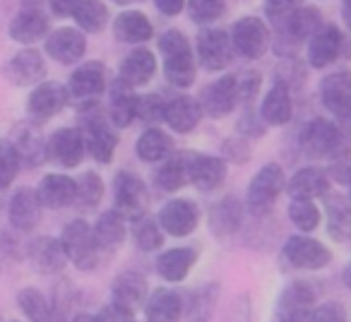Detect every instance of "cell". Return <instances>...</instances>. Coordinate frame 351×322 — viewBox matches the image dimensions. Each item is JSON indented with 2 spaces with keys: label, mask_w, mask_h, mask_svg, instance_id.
<instances>
[{
  "label": "cell",
  "mask_w": 351,
  "mask_h": 322,
  "mask_svg": "<svg viewBox=\"0 0 351 322\" xmlns=\"http://www.w3.org/2000/svg\"><path fill=\"white\" fill-rule=\"evenodd\" d=\"M154 34L149 17L140 10H123L113 20V36L123 44H147Z\"/></svg>",
  "instance_id": "31"
},
{
  "label": "cell",
  "mask_w": 351,
  "mask_h": 322,
  "mask_svg": "<svg viewBox=\"0 0 351 322\" xmlns=\"http://www.w3.org/2000/svg\"><path fill=\"white\" fill-rule=\"evenodd\" d=\"M186 315V301L173 288H154L145 303L147 322H181Z\"/></svg>",
  "instance_id": "25"
},
{
  "label": "cell",
  "mask_w": 351,
  "mask_h": 322,
  "mask_svg": "<svg viewBox=\"0 0 351 322\" xmlns=\"http://www.w3.org/2000/svg\"><path fill=\"white\" fill-rule=\"evenodd\" d=\"M166 101L161 94H142L140 103H137V121L147 123V125H154V123L164 121Z\"/></svg>",
  "instance_id": "49"
},
{
  "label": "cell",
  "mask_w": 351,
  "mask_h": 322,
  "mask_svg": "<svg viewBox=\"0 0 351 322\" xmlns=\"http://www.w3.org/2000/svg\"><path fill=\"white\" fill-rule=\"evenodd\" d=\"M341 17H344L346 27L351 29V0H344V3H341Z\"/></svg>",
  "instance_id": "57"
},
{
  "label": "cell",
  "mask_w": 351,
  "mask_h": 322,
  "mask_svg": "<svg viewBox=\"0 0 351 322\" xmlns=\"http://www.w3.org/2000/svg\"><path fill=\"white\" fill-rule=\"evenodd\" d=\"M224 151H226L224 159H226V161L231 159V161H236V164H243V161L248 159V154H250L248 145H245L243 140H226Z\"/></svg>",
  "instance_id": "53"
},
{
  "label": "cell",
  "mask_w": 351,
  "mask_h": 322,
  "mask_svg": "<svg viewBox=\"0 0 351 322\" xmlns=\"http://www.w3.org/2000/svg\"><path fill=\"white\" fill-rule=\"evenodd\" d=\"M70 322H104L101 315H92V312H77V315H73V320Z\"/></svg>",
  "instance_id": "56"
},
{
  "label": "cell",
  "mask_w": 351,
  "mask_h": 322,
  "mask_svg": "<svg viewBox=\"0 0 351 322\" xmlns=\"http://www.w3.org/2000/svg\"><path fill=\"white\" fill-rule=\"evenodd\" d=\"M82 0H49V8H51V15L58 17V20H65V17H73L75 10Z\"/></svg>",
  "instance_id": "54"
},
{
  "label": "cell",
  "mask_w": 351,
  "mask_h": 322,
  "mask_svg": "<svg viewBox=\"0 0 351 322\" xmlns=\"http://www.w3.org/2000/svg\"><path fill=\"white\" fill-rule=\"evenodd\" d=\"M10 322H17V320H10Z\"/></svg>",
  "instance_id": "61"
},
{
  "label": "cell",
  "mask_w": 351,
  "mask_h": 322,
  "mask_svg": "<svg viewBox=\"0 0 351 322\" xmlns=\"http://www.w3.org/2000/svg\"><path fill=\"white\" fill-rule=\"evenodd\" d=\"M156 219H159L164 234L183 238V236H191L200 224V207L186 197H173L161 205Z\"/></svg>",
  "instance_id": "8"
},
{
  "label": "cell",
  "mask_w": 351,
  "mask_h": 322,
  "mask_svg": "<svg viewBox=\"0 0 351 322\" xmlns=\"http://www.w3.org/2000/svg\"><path fill=\"white\" fill-rule=\"evenodd\" d=\"M8 36H10L15 44H22V46L36 44V41H41L44 36H49V17L36 5H27L25 10H20L10 20Z\"/></svg>",
  "instance_id": "19"
},
{
  "label": "cell",
  "mask_w": 351,
  "mask_h": 322,
  "mask_svg": "<svg viewBox=\"0 0 351 322\" xmlns=\"http://www.w3.org/2000/svg\"><path fill=\"white\" fill-rule=\"evenodd\" d=\"M147 186L137 173L118 171L113 178V210L121 212L125 219L135 221L147 210Z\"/></svg>",
  "instance_id": "4"
},
{
  "label": "cell",
  "mask_w": 351,
  "mask_h": 322,
  "mask_svg": "<svg viewBox=\"0 0 351 322\" xmlns=\"http://www.w3.org/2000/svg\"><path fill=\"white\" fill-rule=\"evenodd\" d=\"M308 322H346V312L339 303L330 301V303L317 306L315 310L311 312V320Z\"/></svg>",
  "instance_id": "52"
},
{
  "label": "cell",
  "mask_w": 351,
  "mask_h": 322,
  "mask_svg": "<svg viewBox=\"0 0 351 322\" xmlns=\"http://www.w3.org/2000/svg\"><path fill=\"white\" fill-rule=\"evenodd\" d=\"M17 303L29 322H53V303L39 288L25 286L17 293Z\"/></svg>",
  "instance_id": "38"
},
{
  "label": "cell",
  "mask_w": 351,
  "mask_h": 322,
  "mask_svg": "<svg viewBox=\"0 0 351 322\" xmlns=\"http://www.w3.org/2000/svg\"><path fill=\"white\" fill-rule=\"evenodd\" d=\"M46 55L60 65H75L87 53V39L82 29L75 27H60L53 34L46 36Z\"/></svg>",
  "instance_id": "11"
},
{
  "label": "cell",
  "mask_w": 351,
  "mask_h": 322,
  "mask_svg": "<svg viewBox=\"0 0 351 322\" xmlns=\"http://www.w3.org/2000/svg\"><path fill=\"white\" fill-rule=\"evenodd\" d=\"M137 103L140 97L135 94V89L128 87L123 79L116 77L111 87V106H108V121L116 127H128L132 125V121H137Z\"/></svg>",
  "instance_id": "34"
},
{
  "label": "cell",
  "mask_w": 351,
  "mask_h": 322,
  "mask_svg": "<svg viewBox=\"0 0 351 322\" xmlns=\"http://www.w3.org/2000/svg\"><path fill=\"white\" fill-rule=\"evenodd\" d=\"M231 44H234V51H239L243 58H263L269 49V27L260 17H241L231 27Z\"/></svg>",
  "instance_id": "6"
},
{
  "label": "cell",
  "mask_w": 351,
  "mask_h": 322,
  "mask_svg": "<svg viewBox=\"0 0 351 322\" xmlns=\"http://www.w3.org/2000/svg\"><path fill=\"white\" fill-rule=\"evenodd\" d=\"M68 103H70L68 87H63L58 82H41L29 92L27 111L36 121H46V118L58 116Z\"/></svg>",
  "instance_id": "17"
},
{
  "label": "cell",
  "mask_w": 351,
  "mask_h": 322,
  "mask_svg": "<svg viewBox=\"0 0 351 322\" xmlns=\"http://www.w3.org/2000/svg\"><path fill=\"white\" fill-rule=\"evenodd\" d=\"M197 262V250L193 248H171L156 258V274L164 282L178 284L191 274Z\"/></svg>",
  "instance_id": "30"
},
{
  "label": "cell",
  "mask_w": 351,
  "mask_h": 322,
  "mask_svg": "<svg viewBox=\"0 0 351 322\" xmlns=\"http://www.w3.org/2000/svg\"><path fill=\"white\" fill-rule=\"evenodd\" d=\"M149 298L147 279L140 272H123L111 284V303L128 315H135Z\"/></svg>",
  "instance_id": "12"
},
{
  "label": "cell",
  "mask_w": 351,
  "mask_h": 322,
  "mask_svg": "<svg viewBox=\"0 0 351 322\" xmlns=\"http://www.w3.org/2000/svg\"><path fill=\"white\" fill-rule=\"evenodd\" d=\"M29 260H32V267L39 274H44V277L60 274L65 269V264L70 262L60 238H53V236H41V238H36L34 243L29 245Z\"/></svg>",
  "instance_id": "21"
},
{
  "label": "cell",
  "mask_w": 351,
  "mask_h": 322,
  "mask_svg": "<svg viewBox=\"0 0 351 322\" xmlns=\"http://www.w3.org/2000/svg\"><path fill=\"white\" fill-rule=\"evenodd\" d=\"M202 116H205L202 103L193 97H186V94L173 97L171 101H166L164 123L173 132H178V135H188V132L195 130V127L200 125Z\"/></svg>",
  "instance_id": "22"
},
{
  "label": "cell",
  "mask_w": 351,
  "mask_h": 322,
  "mask_svg": "<svg viewBox=\"0 0 351 322\" xmlns=\"http://www.w3.org/2000/svg\"><path fill=\"white\" fill-rule=\"evenodd\" d=\"M301 147L308 156H330L341 149V130L325 118H313L301 132Z\"/></svg>",
  "instance_id": "14"
},
{
  "label": "cell",
  "mask_w": 351,
  "mask_h": 322,
  "mask_svg": "<svg viewBox=\"0 0 351 322\" xmlns=\"http://www.w3.org/2000/svg\"><path fill=\"white\" fill-rule=\"evenodd\" d=\"M135 151L140 156V161H145V164H159V161H164L173 151V140H171L169 132L152 125L137 137Z\"/></svg>",
  "instance_id": "36"
},
{
  "label": "cell",
  "mask_w": 351,
  "mask_h": 322,
  "mask_svg": "<svg viewBox=\"0 0 351 322\" xmlns=\"http://www.w3.org/2000/svg\"><path fill=\"white\" fill-rule=\"evenodd\" d=\"M22 166L20 151L15 149L12 140H0V190H8L17 178Z\"/></svg>",
  "instance_id": "45"
},
{
  "label": "cell",
  "mask_w": 351,
  "mask_h": 322,
  "mask_svg": "<svg viewBox=\"0 0 351 322\" xmlns=\"http://www.w3.org/2000/svg\"><path fill=\"white\" fill-rule=\"evenodd\" d=\"M39 200L49 210H65L77 200V181L65 173H49L39 183Z\"/></svg>",
  "instance_id": "28"
},
{
  "label": "cell",
  "mask_w": 351,
  "mask_h": 322,
  "mask_svg": "<svg viewBox=\"0 0 351 322\" xmlns=\"http://www.w3.org/2000/svg\"><path fill=\"white\" fill-rule=\"evenodd\" d=\"M128 322H135V320H128Z\"/></svg>",
  "instance_id": "60"
},
{
  "label": "cell",
  "mask_w": 351,
  "mask_h": 322,
  "mask_svg": "<svg viewBox=\"0 0 351 322\" xmlns=\"http://www.w3.org/2000/svg\"><path fill=\"white\" fill-rule=\"evenodd\" d=\"M258 92H260V75L253 73V70L241 75L239 77V103L250 106L253 99L258 97Z\"/></svg>",
  "instance_id": "51"
},
{
  "label": "cell",
  "mask_w": 351,
  "mask_h": 322,
  "mask_svg": "<svg viewBox=\"0 0 351 322\" xmlns=\"http://www.w3.org/2000/svg\"><path fill=\"white\" fill-rule=\"evenodd\" d=\"M289 219L303 234H311L320 226V210L315 207L313 200L306 197H293L291 205H289Z\"/></svg>",
  "instance_id": "43"
},
{
  "label": "cell",
  "mask_w": 351,
  "mask_h": 322,
  "mask_svg": "<svg viewBox=\"0 0 351 322\" xmlns=\"http://www.w3.org/2000/svg\"><path fill=\"white\" fill-rule=\"evenodd\" d=\"M164 229H161L159 219L156 216H137L132 221V240L140 250L145 253H152V250H159L164 245Z\"/></svg>",
  "instance_id": "40"
},
{
  "label": "cell",
  "mask_w": 351,
  "mask_h": 322,
  "mask_svg": "<svg viewBox=\"0 0 351 322\" xmlns=\"http://www.w3.org/2000/svg\"><path fill=\"white\" fill-rule=\"evenodd\" d=\"M202 111L210 118H224L239 103V75H221L219 79L202 89Z\"/></svg>",
  "instance_id": "13"
},
{
  "label": "cell",
  "mask_w": 351,
  "mask_h": 322,
  "mask_svg": "<svg viewBox=\"0 0 351 322\" xmlns=\"http://www.w3.org/2000/svg\"><path fill=\"white\" fill-rule=\"evenodd\" d=\"M301 8L303 0H265V15L269 25L277 27V32H282Z\"/></svg>",
  "instance_id": "47"
},
{
  "label": "cell",
  "mask_w": 351,
  "mask_h": 322,
  "mask_svg": "<svg viewBox=\"0 0 351 322\" xmlns=\"http://www.w3.org/2000/svg\"><path fill=\"white\" fill-rule=\"evenodd\" d=\"M197 75V65H195V55L186 53V55H176V58H164V77L171 87L186 89L195 82Z\"/></svg>",
  "instance_id": "41"
},
{
  "label": "cell",
  "mask_w": 351,
  "mask_h": 322,
  "mask_svg": "<svg viewBox=\"0 0 351 322\" xmlns=\"http://www.w3.org/2000/svg\"><path fill=\"white\" fill-rule=\"evenodd\" d=\"M154 75H156V55L149 49H132L121 60V68H118V79H123L132 89L149 84Z\"/></svg>",
  "instance_id": "26"
},
{
  "label": "cell",
  "mask_w": 351,
  "mask_h": 322,
  "mask_svg": "<svg viewBox=\"0 0 351 322\" xmlns=\"http://www.w3.org/2000/svg\"><path fill=\"white\" fill-rule=\"evenodd\" d=\"M293 103H291V92H289L287 82H274V87L267 92V97L263 99V106H260V118L265 121V125H287L291 121Z\"/></svg>",
  "instance_id": "32"
},
{
  "label": "cell",
  "mask_w": 351,
  "mask_h": 322,
  "mask_svg": "<svg viewBox=\"0 0 351 322\" xmlns=\"http://www.w3.org/2000/svg\"><path fill=\"white\" fill-rule=\"evenodd\" d=\"M327 212H330V234L337 236L339 240L351 236V207L344 202V197H332L327 202Z\"/></svg>",
  "instance_id": "46"
},
{
  "label": "cell",
  "mask_w": 351,
  "mask_h": 322,
  "mask_svg": "<svg viewBox=\"0 0 351 322\" xmlns=\"http://www.w3.org/2000/svg\"><path fill=\"white\" fill-rule=\"evenodd\" d=\"M116 5H132V3H140V0H111Z\"/></svg>",
  "instance_id": "59"
},
{
  "label": "cell",
  "mask_w": 351,
  "mask_h": 322,
  "mask_svg": "<svg viewBox=\"0 0 351 322\" xmlns=\"http://www.w3.org/2000/svg\"><path fill=\"white\" fill-rule=\"evenodd\" d=\"M193 156L195 151H188V149H181V151H171L164 161L159 164L156 169V186L166 193H176L186 188L191 183V164H193Z\"/></svg>",
  "instance_id": "20"
},
{
  "label": "cell",
  "mask_w": 351,
  "mask_h": 322,
  "mask_svg": "<svg viewBox=\"0 0 351 322\" xmlns=\"http://www.w3.org/2000/svg\"><path fill=\"white\" fill-rule=\"evenodd\" d=\"M15 149L20 151V159L27 161V166L36 169L44 164L46 159V140L36 123H20L15 127V140H12Z\"/></svg>",
  "instance_id": "33"
},
{
  "label": "cell",
  "mask_w": 351,
  "mask_h": 322,
  "mask_svg": "<svg viewBox=\"0 0 351 322\" xmlns=\"http://www.w3.org/2000/svg\"><path fill=\"white\" fill-rule=\"evenodd\" d=\"M284 258L298 269H322L330 264L332 253L315 238H308V236H291V238L284 243Z\"/></svg>",
  "instance_id": "16"
},
{
  "label": "cell",
  "mask_w": 351,
  "mask_h": 322,
  "mask_svg": "<svg viewBox=\"0 0 351 322\" xmlns=\"http://www.w3.org/2000/svg\"><path fill=\"white\" fill-rule=\"evenodd\" d=\"M226 181V159L224 156L212 154H197L193 156L191 164V186H195L200 193H212L221 188Z\"/></svg>",
  "instance_id": "27"
},
{
  "label": "cell",
  "mask_w": 351,
  "mask_h": 322,
  "mask_svg": "<svg viewBox=\"0 0 351 322\" xmlns=\"http://www.w3.org/2000/svg\"><path fill=\"white\" fill-rule=\"evenodd\" d=\"M41 200L39 193L32 190V188H20L15 195L10 197V205H8V219L15 226L17 231H29L36 229V224L41 221Z\"/></svg>",
  "instance_id": "23"
},
{
  "label": "cell",
  "mask_w": 351,
  "mask_h": 322,
  "mask_svg": "<svg viewBox=\"0 0 351 322\" xmlns=\"http://www.w3.org/2000/svg\"><path fill=\"white\" fill-rule=\"evenodd\" d=\"M0 322H3V317H0Z\"/></svg>",
  "instance_id": "62"
},
{
  "label": "cell",
  "mask_w": 351,
  "mask_h": 322,
  "mask_svg": "<svg viewBox=\"0 0 351 322\" xmlns=\"http://www.w3.org/2000/svg\"><path fill=\"white\" fill-rule=\"evenodd\" d=\"M287 186V178L279 164H265L258 173L253 176L245 193V205L253 216H267L277 202L279 193Z\"/></svg>",
  "instance_id": "3"
},
{
  "label": "cell",
  "mask_w": 351,
  "mask_h": 322,
  "mask_svg": "<svg viewBox=\"0 0 351 322\" xmlns=\"http://www.w3.org/2000/svg\"><path fill=\"white\" fill-rule=\"evenodd\" d=\"M3 75L15 87H36L46 77V60L36 49H22L3 65Z\"/></svg>",
  "instance_id": "10"
},
{
  "label": "cell",
  "mask_w": 351,
  "mask_h": 322,
  "mask_svg": "<svg viewBox=\"0 0 351 322\" xmlns=\"http://www.w3.org/2000/svg\"><path fill=\"white\" fill-rule=\"evenodd\" d=\"M154 5H156V10H159L161 15L176 17V15H181V12L186 10L188 0H154Z\"/></svg>",
  "instance_id": "55"
},
{
  "label": "cell",
  "mask_w": 351,
  "mask_h": 322,
  "mask_svg": "<svg viewBox=\"0 0 351 322\" xmlns=\"http://www.w3.org/2000/svg\"><path fill=\"white\" fill-rule=\"evenodd\" d=\"M217 296H219V288L217 284H207V286H200L191 293V298L186 301V315L188 322H207L215 312L217 306Z\"/></svg>",
  "instance_id": "42"
},
{
  "label": "cell",
  "mask_w": 351,
  "mask_h": 322,
  "mask_svg": "<svg viewBox=\"0 0 351 322\" xmlns=\"http://www.w3.org/2000/svg\"><path fill=\"white\" fill-rule=\"evenodd\" d=\"M92 229H94V238H97L99 248H101L104 253L118 250L128 236L125 216H123L118 210H106L97 221H94Z\"/></svg>",
  "instance_id": "35"
},
{
  "label": "cell",
  "mask_w": 351,
  "mask_h": 322,
  "mask_svg": "<svg viewBox=\"0 0 351 322\" xmlns=\"http://www.w3.org/2000/svg\"><path fill=\"white\" fill-rule=\"evenodd\" d=\"M159 51L164 58H173V55H183V53H193V46L188 41V36L178 29H166L159 36Z\"/></svg>",
  "instance_id": "50"
},
{
  "label": "cell",
  "mask_w": 351,
  "mask_h": 322,
  "mask_svg": "<svg viewBox=\"0 0 351 322\" xmlns=\"http://www.w3.org/2000/svg\"><path fill=\"white\" fill-rule=\"evenodd\" d=\"M197 46V60L205 70L217 73V70L229 68V63L234 60V44H231L229 32L215 29V27H205L200 29L195 39Z\"/></svg>",
  "instance_id": "7"
},
{
  "label": "cell",
  "mask_w": 351,
  "mask_h": 322,
  "mask_svg": "<svg viewBox=\"0 0 351 322\" xmlns=\"http://www.w3.org/2000/svg\"><path fill=\"white\" fill-rule=\"evenodd\" d=\"M87 145L80 127H58L53 135L46 140V159L53 161L60 169H77L84 161Z\"/></svg>",
  "instance_id": "5"
},
{
  "label": "cell",
  "mask_w": 351,
  "mask_h": 322,
  "mask_svg": "<svg viewBox=\"0 0 351 322\" xmlns=\"http://www.w3.org/2000/svg\"><path fill=\"white\" fill-rule=\"evenodd\" d=\"M320 99L341 123H351V70H339L322 79Z\"/></svg>",
  "instance_id": "15"
},
{
  "label": "cell",
  "mask_w": 351,
  "mask_h": 322,
  "mask_svg": "<svg viewBox=\"0 0 351 322\" xmlns=\"http://www.w3.org/2000/svg\"><path fill=\"white\" fill-rule=\"evenodd\" d=\"M327 186H330V181H327L325 171H320V169H315V166H306L289 178L287 193L291 195V200L293 197H306V200H313V197L325 195Z\"/></svg>",
  "instance_id": "37"
},
{
  "label": "cell",
  "mask_w": 351,
  "mask_h": 322,
  "mask_svg": "<svg viewBox=\"0 0 351 322\" xmlns=\"http://www.w3.org/2000/svg\"><path fill=\"white\" fill-rule=\"evenodd\" d=\"M313 310H315V288L306 282L289 284L277 301L279 322H308Z\"/></svg>",
  "instance_id": "9"
},
{
  "label": "cell",
  "mask_w": 351,
  "mask_h": 322,
  "mask_svg": "<svg viewBox=\"0 0 351 322\" xmlns=\"http://www.w3.org/2000/svg\"><path fill=\"white\" fill-rule=\"evenodd\" d=\"M80 130H82L87 154L99 164H108L116 154L118 135L113 132L111 123L104 118L99 101H84L80 103Z\"/></svg>",
  "instance_id": "1"
},
{
  "label": "cell",
  "mask_w": 351,
  "mask_h": 322,
  "mask_svg": "<svg viewBox=\"0 0 351 322\" xmlns=\"http://www.w3.org/2000/svg\"><path fill=\"white\" fill-rule=\"evenodd\" d=\"M226 0H188V12L195 25H212L224 15Z\"/></svg>",
  "instance_id": "48"
},
{
  "label": "cell",
  "mask_w": 351,
  "mask_h": 322,
  "mask_svg": "<svg viewBox=\"0 0 351 322\" xmlns=\"http://www.w3.org/2000/svg\"><path fill=\"white\" fill-rule=\"evenodd\" d=\"M344 284H346V286L351 288V262L346 264V269H344Z\"/></svg>",
  "instance_id": "58"
},
{
  "label": "cell",
  "mask_w": 351,
  "mask_h": 322,
  "mask_svg": "<svg viewBox=\"0 0 351 322\" xmlns=\"http://www.w3.org/2000/svg\"><path fill=\"white\" fill-rule=\"evenodd\" d=\"M104 89H106V68L101 63L80 65L68 79V94L77 101V106L84 101H97Z\"/></svg>",
  "instance_id": "18"
},
{
  "label": "cell",
  "mask_w": 351,
  "mask_h": 322,
  "mask_svg": "<svg viewBox=\"0 0 351 322\" xmlns=\"http://www.w3.org/2000/svg\"><path fill=\"white\" fill-rule=\"evenodd\" d=\"M77 29L89 32V34H97L104 27L108 25V8L104 0H82L73 15Z\"/></svg>",
  "instance_id": "39"
},
{
  "label": "cell",
  "mask_w": 351,
  "mask_h": 322,
  "mask_svg": "<svg viewBox=\"0 0 351 322\" xmlns=\"http://www.w3.org/2000/svg\"><path fill=\"white\" fill-rule=\"evenodd\" d=\"M77 181V205L82 207H97L99 202L104 200V193H106V186H104V178L94 171H84Z\"/></svg>",
  "instance_id": "44"
},
{
  "label": "cell",
  "mask_w": 351,
  "mask_h": 322,
  "mask_svg": "<svg viewBox=\"0 0 351 322\" xmlns=\"http://www.w3.org/2000/svg\"><path fill=\"white\" fill-rule=\"evenodd\" d=\"M341 51V34L335 25H322L308 44V63L315 70H322L339 58Z\"/></svg>",
  "instance_id": "29"
},
{
  "label": "cell",
  "mask_w": 351,
  "mask_h": 322,
  "mask_svg": "<svg viewBox=\"0 0 351 322\" xmlns=\"http://www.w3.org/2000/svg\"><path fill=\"white\" fill-rule=\"evenodd\" d=\"M60 243L65 248L68 260L82 272H92L99 267V248L97 238H94V229L84 219H73L65 224L63 234H60Z\"/></svg>",
  "instance_id": "2"
},
{
  "label": "cell",
  "mask_w": 351,
  "mask_h": 322,
  "mask_svg": "<svg viewBox=\"0 0 351 322\" xmlns=\"http://www.w3.org/2000/svg\"><path fill=\"white\" fill-rule=\"evenodd\" d=\"M210 231L215 238H229L243 224V205L236 195H226L210 207Z\"/></svg>",
  "instance_id": "24"
}]
</instances>
